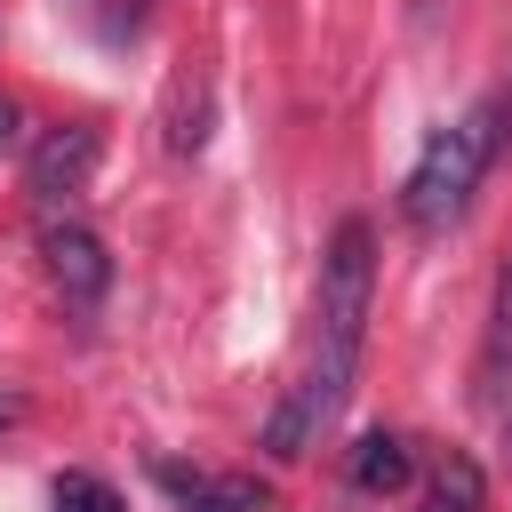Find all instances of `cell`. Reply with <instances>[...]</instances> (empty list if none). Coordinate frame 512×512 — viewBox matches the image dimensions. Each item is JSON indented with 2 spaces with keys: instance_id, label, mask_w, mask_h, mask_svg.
<instances>
[{
  "instance_id": "6da1fadb",
  "label": "cell",
  "mask_w": 512,
  "mask_h": 512,
  "mask_svg": "<svg viewBox=\"0 0 512 512\" xmlns=\"http://www.w3.org/2000/svg\"><path fill=\"white\" fill-rule=\"evenodd\" d=\"M368 304H376V240H368V224L352 216V224H336V240H328V256H320L312 344H304V368H296V384L280 392V408H272V424H264V456L288 464V456H304V448L336 424V408H344V392H352V376H360Z\"/></svg>"
},
{
  "instance_id": "7a4b0ae2",
  "label": "cell",
  "mask_w": 512,
  "mask_h": 512,
  "mask_svg": "<svg viewBox=\"0 0 512 512\" xmlns=\"http://www.w3.org/2000/svg\"><path fill=\"white\" fill-rule=\"evenodd\" d=\"M496 152H504V104L488 96V104H472L456 128H440V136L416 152V168H408V184H400V216H408L416 232H448V224L472 208V192H480V176H488Z\"/></svg>"
},
{
  "instance_id": "3957f363",
  "label": "cell",
  "mask_w": 512,
  "mask_h": 512,
  "mask_svg": "<svg viewBox=\"0 0 512 512\" xmlns=\"http://www.w3.org/2000/svg\"><path fill=\"white\" fill-rule=\"evenodd\" d=\"M40 256H48V280L64 288L72 312H88V304L112 288V256H104V240H96L88 224H48V232H40Z\"/></svg>"
},
{
  "instance_id": "277c9868",
  "label": "cell",
  "mask_w": 512,
  "mask_h": 512,
  "mask_svg": "<svg viewBox=\"0 0 512 512\" xmlns=\"http://www.w3.org/2000/svg\"><path fill=\"white\" fill-rule=\"evenodd\" d=\"M96 168V128H48L32 144V192L40 200H72Z\"/></svg>"
},
{
  "instance_id": "5b68a950",
  "label": "cell",
  "mask_w": 512,
  "mask_h": 512,
  "mask_svg": "<svg viewBox=\"0 0 512 512\" xmlns=\"http://www.w3.org/2000/svg\"><path fill=\"white\" fill-rule=\"evenodd\" d=\"M512 384V264L496 272V296H488V336H480V368H472V392L496 408Z\"/></svg>"
},
{
  "instance_id": "8992f818",
  "label": "cell",
  "mask_w": 512,
  "mask_h": 512,
  "mask_svg": "<svg viewBox=\"0 0 512 512\" xmlns=\"http://www.w3.org/2000/svg\"><path fill=\"white\" fill-rule=\"evenodd\" d=\"M408 480H416V456H408L400 432H368V440L352 448V488H360V496H400Z\"/></svg>"
},
{
  "instance_id": "52a82bcc",
  "label": "cell",
  "mask_w": 512,
  "mask_h": 512,
  "mask_svg": "<svg viewBox=\"0 0 512 512\" xmlns=\"http://www.w3.org/2000/svg\"><path fill=\"white\" fill-rule=\"evenodd\" d=\"M432 512H488V480L472 456H440L432 472Z\"/></svg>"
},
{
  "instance_id": "ba28073f",
  "label": "cell",
  "mask_w": 512,
  "mask_h": 512,
  "mask_svg": "<svg viewBox=\"0 0 512 512\" xmlns=\"http://www.w3.org/2000/svg\"><path fill=\"white\" fill-rule=\"evenodd\" d=\"M152 480H160V488H168L184 512H240V496H232V488H216L208 472H184V464H152Z\"/></svg>"
},
{
  "instance_id": "9c48e42d",
  "label": "cell",
  "mask_w": 512,
  "mask_h": 512,
  "mask_svg": "<svg viewBox=\"0 0 512 512\" xmlns=\"http://www.w3.org/2000/svg\"><path fill=\"white\" fill-rule=\"evenodd\" d=\"M48 504H56V512H120V496H112L96 472H64V480L48 488Z\"/></svg>"
},
{
  "instance_id": "30bf717a",
  "label": "cell",
  "mask_w": 512,
  "mask_h": 512,
  "mask_svg": "<svg viewBox=\"0 0 512 512\" xmlns=\"http://www.w3.org/2000/svg\"><path fill=\"white\" fill-rule=\"evenodd\" d=\"M136 16H144V0H96V24H104V32H128Z\"/></svg>"
},
{
  "instance_id": "8fae6325",
  "label": "cell",
  "mask_w": 512,
  "mask_h": 512,
  "mask_svg": "<svg viewBox=\"0 0 512 512\" xmlns=\"http://www.w3.org/2000/svg\"><path fill=\"white\" fill-rule=\"evenodd\" d=\"M16 136H24V112H16V96H0V152H16Z\"/></svg>"
},
{
  "instance_id": "7c38bea8",
  "label": "cell",
  "mask_w": 512,
  "mask_h": 512,
  "mask_svg": "<svg viewBox=\"0 0 512 512\" xmlns=\"http://www.w3.org/2000/svg\"><path fill=\"white\" fill-rule=\"evenodd\" d=\"M8 424H16V400H8V392H0V432H8Z\"/></svg>"
},
{
  "instance_id": "4fadbf2b",
  "label": "cell",
  "mask_w": 512,
  "mask_h": 512,
  "mask_svg": "<svg viewBox=\"0 0 512 512\" xmlns=\"http://www.w3.org/2000/svg\"><path fill=\"white\" fill-rule=\"evenodd\" d=\"M496 104H504V136H512V88H504V96H496Z\"/></svg>"
}]
</instances>
